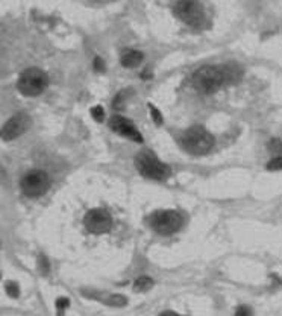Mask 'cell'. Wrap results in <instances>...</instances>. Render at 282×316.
<instances>
[{
	"instance_id": "obj_5",
	"label": "cell",
	"mask_w": 282,
	"mask_h": 316,
	"mask_svg": "<svg viewBox=\"0 0 282 316\" xmlns=\"http://www.w3.org/2000/svg\"><path fill=\"white\" fill-rule=\"evenodd\" d=\"M21 192L26 198L35 199L43 196L50 187V177L43 170H30L21 180Z\"/></svg>"
},
{
	"instance_id": "obj_1",
	"label": "cell",
	"mask_w": 282,
	"mask_h": 316,
	"mask_svg": "<svg viewBox=\"0 0 282 316\" xmlns=\"http://www.w3.org/2000/svg\"><path fill=\"white\" fill-rule=\"evenodd\" d=\"M225 81L226 78H225L223 69L214 67V66H203L197 69L191 76L193 87L203 95L215 93L225 84Z\"/></svg>"
},
{
	"instance_id": "obj_18",
	"label": "cell",
	"mask_w": 282,
	"mask_h": 316,
	"mask_svg": "<svg viewBox=\"0 0 282 316\" xmlns=\"http://www.w3.org/2000/svg\"><path fill=\"white\" fill-rule=\"evenodd\" d=\"M91 116H93V119L96 122L102 123V122L105 120V109H103V106L100 105L93 106V108H91Z\"/></svg>"
},
{
	"instance_id": "obj_11",
	"label": "cell",
	"mask_w": 282,
	"mask_h": 316,
	"mask_svg": "<svg viewBox=\"0 0 282 316\" xmlns=\"http://www.w3.org/2000/svg\"><path fill=\"white\" fill-rule=\"evenodd\" d=\"M143 58H144V55H143L140 50H126V52L121 55L120 63H121V66L126 67V69H135L137 66L141 64Z\"/></svg>"
},
{
	"instance_id": "obj_4",
	"label": "cell",
	"mask_w": 282,
	"mask_h": 316,
	"mask_svg": "<svg viewBox=\"0 0 282 316\" xmlns=\"http://www.w3.org/2000/svg\"><path fill=\"white\" fill-rule=\"evenodd\" d=\"M135 167L143 177L155 181H164L170 175V167L150 152H140L135 157Z\"/></svg>"
},
{
	"instance_id": "obj_21",
	"label": "cell",
	"mask_w": 282,
	"mask_h": 316,
	"mask_svg": "<svg viewBox=\"0 0 282 316\" xmlns=\"http://www.w3.org/2000/svg\"><path fill=\"white\" fill-rule=\"evenodd\" d=\"M93 66L96 72H99V73H103V72H105V61H103L100 56H96V58H94Z\"/></svg>"
},
{
	"instance_id": "obj_6",
	"label": "cell",
	"mask_w": 282,
	"mask_h": 316,
	"mask_svg": "<svg viewBox=\"0 0 282 316\" xmlns=\"http://www.w3.org/2000/svg\"><path fill=\"white\" fill-rule=\"evenodd\" d=\"M152 228L161 236H170L182 226V216L175 210H160L150 219Z\"/></svg>"
},
{
	"instance_id": "obj_10",
	"label": "cell",
	"mask_w": 282,
	"mask_h": 316,
	"mask_svg": "<svg viewBox=\"0 0 282 316\" xmlns=\"http://www.w3.org/2000/svg\"><path fill=\"white\" fill-rule=\"evenodd\" d=\"M108 125L112 131H115L117 134H120L123 137H128V138H131L134 141H138V143L143 141V135L138 131V128L129 119H126L123 116H118V114L111 116Z\"/></svg>"
},
{
	"instance_id": "obj_24",
	"label": "cell",
	"mask_w": 282,
	"mask_h": 316,
	"mask_svg": "<svg viewBox=\"0 0 282 316\" xmlns=\"http://www.w3.org/2000/svg\"><path fill=\"white\" fill-rule=\"evenodd\" d=\"M160 316H182V315H179V313H176V312H173V310H166V312L160 313Z\"/></svg>"
},
{
	"instance_id": "obj_16",
	"label": "cell",
	"mask_w": 282,
	"mask_h": 316,
	"mask_svg": "<svg viewBox=\"0 0 282 316\" xmlns=\"http://www.w3.org/2000/svg\"><path fill=\"white\" fill-rule=\"evenodd\" d=\"M269 151L273 154V157L282 155V140L281 138H272L269 141Z\"/></svg>"
},
{
	"instance_id": "obj_19",
	"label": "cell",
	"mask_w": 282,
	"mask_h": 316,
	"mask_svg": "<svg viewBox=\"0 0 282 316\" xmlns=\"http://www.w3.org/2000/svg\"><path fill=\"white\" fill-rule=\"evenodd\" d=\"M6 294H8L11 298H18V295H20V288H18V284L14 283V281L8 283V284H6Z\"/></svg>"
},
{
	"instance_id": "obj_2",
	"label": "cell",
	"mask_w": 282,
	"mask_h": 316,
	"mask_svg": "<svg viewBox=\"0 0 282 316\" xmlns=\"http://www.w3.org/2000/svg\"><path fill=\"white\" fill-rule=\"evenodd\" d=\"M182 146L191 155H205L214 146L212 134L203 126H191L182 135Z\"/></svg>"
},
{
	"instance_id": "obj_15",
	"label": "cell",
	"mask_w": 282,
	"mask_h": 316,
	"mask_svg": "<svg viewBox=\"0 0 282 316\" xmlns=\"http://www.w3.org/2000/svg\"><path fill=\"white\" fill-rule=\"evenodd\" d=\"M267 170L270 172H278V170H282V155H276L273 158H270V161L266 164Z\"/></svg>"
},
{
	"instance_id": "obj_7",
	"label": "cell",
	"mask_w": 282,
	"mask_h": 316,
	"mask_svg": "<svg viewBox=\"0 0 282 316\" xmlns=\"http://www.w3.org/2000/svg\"><path fill=\"white\" fill-rule=\"evenodd\" d=\"M173 12L179 20L187 23L188 26H200L205 20L203 6L199 2H194V0L178 2L173 8Z\"/></svg>"
},
{
	"instance_id": "obj_12",
	"label": "cell",
	"mask_w": 282,
	"mask_h": 316,
	"mask_svg": "<svg viewBox=\"0 0 282 316\" xmlns=\"http://www.w3.org/2000/svg\"><path fill=\"white\" fill-rule=\"evenodd\" d=\"M132 288H134L135 292H140V294L141 292H147V291H150L153 288V280L150 277H147V275H141V277L135 278Z\"/></svg>"
},
{
	"instance_id": "obj_20",
	"label": "cell",
	"mask_w": 282,
	"mask_h": 316,
	"mask_svg": "<svg viewBox=\"0 0 282 316\" xmlns=\"http://www.w3.org/2000/svg\"><path fill=\"white\" fill-rule=\"evenodd\" d=\"M124 101H126V93H124V92H120V93H117V96L114 98L112 105H114V108H121V106L124 105Z\"/></svg>"
},
{
	"instance_id": "obj_23",
	"label": "cell",
	"mask_w": 282,
	"mask_h": 316,
	"mask_svg": "<svg viewBox=\"0 0 282 316\" xmlns=\"http://www.w3.org/2000/svg\"><path fill=\"white\" fill-rule=\"evenodd\" d=\"M38 263H40V269L43 271V274H47L49 272V260L44 255H40Z\"/></svg>"
},
{
	"instance_id": "obj_13",
	"label": "cell",
	"mask_w": 282,
	"mask_h": 316,
	"mask_svg": "<svg viewBox=\"0 0 282 316\" xmlns=\"http://www.w3.org/2000/svg\"><path fill=\"white\" fill-rule=\"evenodd\" d=\"M103 303L106 306H112V307H124L128 304V298L123 295H109Z\"/></svg>"
},
{
	"instance_id": "obj_17",
	"label": "cell",
	"mask_w": 282,
	"mask_h": 316,
	"mask_svg": "<svg viewBox=\"0 0 282 316\" xmlns=\"http://www.w3.org/2000/svg\"><path fill=\"white\" fill-rule=\"evenodd\" d=\"M149 109H150V116H152V120L156 123V125H163V122H164V117H163V114H161V111L156 108L155 105H152V104H149Z\"/></svg>"
},
{
	"instance_id": "obj_8",
	"label": "cell",
	"mask_w": 282,
	"mask_h": 316,
	"mask_svg": "<svg viewBox=\"0 0 282 316\" xmlns=\"http://www.w3.org/2000/svg\"><path fill=\"white\" fill-rule=\"evenodd\" d=\"M84 225L91 234H105L112 226V217L106 210L102 209H93L84 217Z\"/></svg>"
},
{
	"instance_id": "obj_3",
	"label": "cell",
	"mask_w": 282,
	"mask_h": 316,
	"mask_svg": "<svg viewBox=\"0 0 282 316\" xmlns=\"http://www.w3.org/2000/svg\"><path fill=\"white\" fill-rule=\"evenodd\" d=\"M47 85L49 76L38 67H29L23 70L17 81V89L24 96H38L47 89Z\"/></svg>"
},
{
	"instance_id": "obj_22",
	"label": "cell",
	"mask_w": 282,
	"mask_h": 316,
	"mask_svg": "<svg viewBox=\"0 0 282 316\" xmlns=\"http://www.w3.org/2000/svg\"><path fill=\"white\" fill-rule=\"evenodd\" d=\"M235 316H254V313H252L250 307H247V306H240V307L237 309V312H235Z\"/></svg>"
},
{
	"instance_id": "obj_9",
	"label": "cell",
	"mask_w": 282,
	"mask_h": 316,
	"mask_svg": "<svg viewBox=\"0 0 282 316\" xmlns=\"http://www.w3.org/2000/svg\"><path fill=\"white\" fill-rule=\"evenodd\" d=\"M29 125H30V117L24 112H18L5 122V125L2 128V138L6 141L14 140L17 137H20L21 134H24L27 131Z\"/></svg>"
},
{
	"instance_id": "obj_14",
	"label": "cell",
	"mask_w": 282,
	"mask_h": 316,
	"mask_svg": "<svg viewBox=\"0 0 282 316\" xmlns=\"http://www.w3.org/2000/svg\"><path fill=\"white\" fill-rule=\"evenodd\" d=\"M70 307V301L66 297H59L56 300V316H64V312Z\"/></svg>"
}]
</instances>
